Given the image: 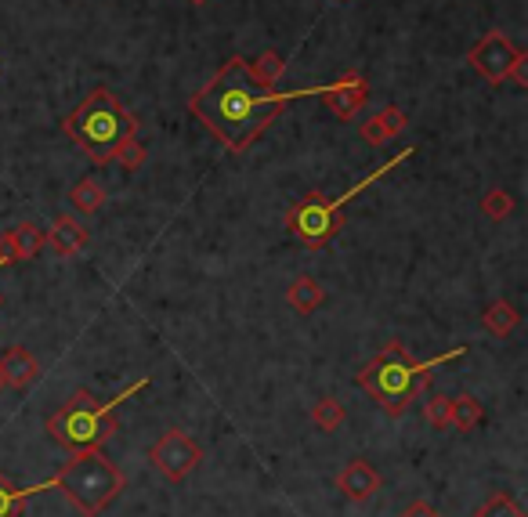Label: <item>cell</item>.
Returning <instances> with one entry per match:
<instances>
[{"label": "cell", "mask_w": 528, "mask_h": 517, "mask_svg": "<svg viewBox=\"0 0 528 517\" xmlns=\"http://www.w3.org/2000/svg\"><path fill=\"white\" fill-rule=\"evenodd\" d=\"M337 492H344V496L355 499V503H366V499H373L380 492L377 467H373L369 460H362V456L348 460L344 467H340V474H337Z\"/></svg>", "instance_id": "obj_10"}, {"label": "cell", "mask_w": 528, "mask_h": 517, "mask_svg": "<svg viewBox=\"0 0 528 517\" xmlns=\"http://www.w3.org/2000/svg\"><path fill=\"white\" fill-rule=\"evenodd\" d=\"M510 80H514L518 87H528V58L525 55L514 62V69H510Z\"/></svg>", "instance_id": "obj_27"}, {"label": "cell", "mask_w": 528, "mask_h": 517, "mask_svg": "<svg viewBox=\"0 0 528 517\" xmlns=\"http://www.w3.org/2000/svg\"><path fill=\"white\" fill-rule=\"evenodd\" d=\"M406 113L398 109V105H387V109H380L377 116H369L366 123H362V141L366 145H387L391 138H398V134L406 131Z\"/></svg>", "instance_id": "obj_13"}, {"label": "cell", "mask_w": 528, "mask_h": 517, "mask_svg": "<svg viewBox=\"0 0 528 517\" xmlns=\"http://www.w3.org/2000/svg\"><path fill=\"white\" fill-rule=\"evenodd\" d=\"M315 98H322V102L330 105V113L337 116L340 123H348V120H355L362 109H366L369 80H366V76H359V73H344L337 84L319 87V91H315Z\"/></svg>", "instance_id": "obj_9"}, {"label": "cell", "mask_w": 528, "mask_h": 517, "mask_svg": "<svg viewBox=\"0 0 528 517\" xmlns=\"http://www.w3.org/2000/svg\"><path fill=\"white\" fill-rule=\"evenodd\" d=\"M51 485H55L84 517H98L123 489H127V478H123V470L116 467L98 445H91V449L69 452V460L58 467Z\"/></svg>", "instance_id": "obj_5"}, {"label": "cell", "mask_w": 528, "mask_h": 517, "mask_svg": "<svg viewBox=\"0 0 528 517\" xmlns=\"http://www.w3.org/2000/svg\"><path fill=\"white\" fill-rule=\"evenodd\" d=\"M521 55H525V51H521L518 44H510V37L503 29H489V33L467 51V62H471L489 84H507L510 69H514V62H518Z\"/></svg>", "instance_id": "obj_8"}, {"label": "cell", "mask_w": 528, "mask_h": 517, "mask_svg": "<svg viewBox=\"0 0 528 517\" xmlns=\"http://www.w3.org/2000/svg\"><path fill=\"white\" fill-rule=\"evenodd\" d=\"M142 387H145V380H138V384H131L127 391H120L113 402H98L91 391H76L62 409H55V413L48 416V434L69 452L91 449V445L102 449V445L120 431L116 405L127 402V398H131L134 391H142Z\"/></svg>", "instance_id": "obj_6"}, {"label": "cell", "mask_w": 528, "mask_h": 517, "mask_svg": "<svg viewBox=\"0 0 528 517\" xmlns=\"http://www.w3.org/2000/svg\"><path fill=\"white\" fill-rule=\"evenodd\" d=\"M485 420V405L474 395H456L453 398V427L456 431H474Z\"/></svg>", "instance_id": "obj_20"}, {"label": "cell", "mask_w": 528, "mask_h": 517, "mask_svg": "<svg viewBox=\"0 0 528 517\" xmlns=\"http://www.w3.org/2000/svg\"><path fill=\"white\" fill-rule=\"evenodd\" d=\"M398 517H442V510L431 507L427 499H413V503H409V507L402 510V514H398Z\"/></svg>", "instance_id": "obj_25"}, {"label": "cell", "mask_w": 528, "mask_h": 517, "mask_svg": "<svg viewBox=\"0 0 528 517\" xmlns=\"http://www.w3.org/2000/svg\"><path fill=\"white\" fill-rule=\"evenodd\" d=\"M319 87H297V91H257L246 73V58L232 55L225 66L210 76L189 98V113L214 134L228 152H246L272 127L293 98H315Z\"/></svg>", "instance_id": "obj_1"}, {"label": "cell", "mask_w": 528, "mask_h": 517, "mask_svg": "<svg viewBox=\"0 0 528 517\" xmlns=\"http://www.w3.org/2000/svg\"><path fill=\"white\" fill-rule=\"evenodd\" d=\"M4 264H19V250H15L8 232H0V268H4Z\"/></svg>", "instance_id": "obj_26"}, {"label": "cell", "mask_w": 528, "mask_h": 517, "mask_svg": "<svg viewBox=\"0 0 528 517\" xmlns=\"http://www.w3.org/2000/svg\"><path fill=\"white\" fill-rule=\"evenodd\" d=\"M62 131L84 149L87 160H95L98 167L113 163L120 141L138 134V116L127 113V105L116 98L105 84H98L87 94L84 102L76 105L73 113L62 120Z\"/></svg>", "instance_id": "obj_3"}, {"label": "cell", "mask_w": 528, "mask_h": 517, "mask_svg": "<svg viewBox=\"0 0 528 517\" xmlns=\"http://www.w3.org/2000/svg\"><path fill=\"white\" fill-rule=\"evenodd\" d=\"M69 203H73L76 214L91 217L105 207V188L98 185V178H80L73 185V192H69Z\"/></svg>", "instance_id": "obj_17"}, {"label": "cell", "mask_w": 528, "mask_h": 517, "mask_svg": "<svg viewBox=\"0 0 528 517\" xmlns=\"http://www.w3.org/2000/svg\"><path fill=\"white\" fill-rule=\"evenodd\" d=\"M40 489H15L4 474H0V517H22L26 514V499Z\"/></svg>", "instance_id": "obj_21"}, {"label": "cell", "mask_w": 528, "mask_h": 517, "mask_svg": "<svg viewBox=\"0 0 528 517\" xmlns=\"http://www.w3.org/2000/svg\"><path fill=\"white\" fill-rule=\"evenodd\" d=\"M0 304H4V301H0Z\"/></svg>", "instance_id": "obj_31"}, {"label": "cell", "mask_w": 528, "mask_h": 517, "mask_svg": "<svg viewBox=\"0 0 528 517\" xmlns=\"http://www.w3.org/2000/svg\"><path fill=\"white\" fill-rule=\"evenodd\" d=\"M424 416L427 423H431L434 431H445V427H453V395H431L424 405Z\"/></svg>", "instance_id": "obj_23"}, {"label": "cell", "mask_w": 528, "mask_h": 517, "mask_svg": "<svg viewBox=\"0 0 528 517\" xmlns=\"http://www.w3.org/2000/svg\"><path fill=\"white\" fill-rule=\"evenodd\" d=\"M149 460L167 481H185L192 470L203 463V449H199V442L192 434L170 427V431H163L160 438H156V445L149 449Z\"/></svg>", "instance_id": "obj_7"}, {"label": "cell", "mask_w": 528, "mask_h": 517, "mask_svg": "<svg viewBox=\"0 0 528 517\" xmlns=\"http://www.w3.org/2000/svg\"><path fill=\"white\" fill-rule=\"evenodd\" d=\"M413 152H416V145L402 149L395 160H387L384 167H377L373 174H366L359 185H351L348 192H344V196H337V199H330L326 192H308V196H301L290 210H286V232H290L301 246H308V250H322V246H330L333 239L344 232V225H348L344 207H348L351 199L359 196L362 188H369L373 181L384 178V174H391L398 163H406Z\"/></svg>", "instance_id": "obj_4"}, {"label": "cell", "mask_w": 528, "mask_h": 517, "mask_svg": "<svg viewBox=\"0 0 528 517\" xmlns=\"http://www.w3.org/2000/svg\"><path fill=\"white\" fill-rule=\"evenodd\" d=\"M189 4H196V8H199V4H207V0H189Z\"/></svg>", "instance_id": "obj_28"}, {"label": "cell", "mask_w": 528, "mask_h": 517, "mask_svg": "<svg viewBox=\"0 0 528 517\" xmlns=\"http://www.w3.org/2000/svg\"><path fill=\"white\" fill-rule=\"evenodd\" d=\"M460 355H463V348L449 351V355H442V358H431V362H413V355L402 348V340H387L384 348H380V355L359 373V387L377 398V405L387 416H395L398 420V416H406L413 398L431 387L434 369Z\"/></svg>", "instance_id": "obj_2"}, {"label": "cell", "mask_w": 528, "mask_h": 517, "mask_svg": "<svg viewBox=\"0 0 528 517\" xmlns=\"http://www.w3.org/2000/svg\"><path fill=\"white\" fill-rule=\"evenodd\" d=\"M286 301L297 315H315L326 301V290H322V282L312 279V275H297L290 282V290H286Z\"/></svg>", "instance_id": "obj_14"}, {"label": "cell", "mask_w": 528, "mask_h": 517, "mask_svg": "<svg viewBox=\"0 0 528 517\" xmlns=\"http://www.w3.org/2000/svg\"><path fill=\"white\" fill-rule=\"evenodd\" d=\"M344 420H348V409L337 402V398H319V402L312 405V423L319 427L322 434H333V431H340L344 427Z\"/></svg>", "instance_id": "obj_19"}, {"label": "cell", "mask_w": 528, "mask_h": 517, "mask_svg": "<svg viewBox=\"0 0 528 517\" xmlns=\"http://www.w3.org/2000/svg\"><path fill=\"white\" fill-rule=\"evenodd\" d=\"M0 376H4V387L26 391V387L40 376V362L33 358L29 348L11 344V348H4V355H0Z\"/></svg>", "instance_id": "obj_11"}, {"label": "cell", "mask_w": 528, "mask_h": 517, "mask_svg": "<svg viewBox=\"0 0 528 517\" xmlns=\"http://www.w3.org/2000/svg\"><path fill=\"white\" fill-rule=\"evenodd\" d=\"M0 391H4V376H0Z\"/></svg>", "instance_id": "obj_29"}, {"label": "cell", "mask_w": 528, "mask_h": 517, "mask_svg": "<svg viewBox=\"0 0 528 517\" xmlns=\"http://www.w3.org/2000/svg\"><path fill=\"white\" fill-rule=\"evenodd\" d=\"M481 322H485V329H489L492 337H510L521 322V311L510 301H492L489 308L481 311Z\"/></svg>", "instance_id": "obj_16"}, {"label": "cell", "mask_w": 528, "mask_h": 517, "mask_svg": "<svg viewBox=\"0 0 528 517\" xmlns=\"http://www.w3.org/2000/svg\"><path fill=\"white\" fill-rule=\"evenodd\" d=\"M246 73H250V80H254L257 87L272 91V87L279 84V76L286 73V58L275 55V51H264V55H257V58L246 62Z\"/></svg>", "instance_id": "obj_15"}, {"label": "cell", "mask_w": 528, "mask_h": 517, "mask_svg": "<svg viewBox=\"0 0 528 517\" xmlns=\"http://www.w3.org/2000/svg\"><path fill=\"white\" fill-rule=\"evenodd\" d=\"M44 235H48V246L55 250L58 257H76L87 246V239H91V232H87V228L69 214H58L55 225H51Z\"/></svg>", "instance_id": "obj_12"}, {"label": "cell", "mask_w": 528, "mask_h": 517, "mask_svg": "<svg viewBox=\"0 0 528 517\" xmlns=\"http://www.w3.org/2000/svg\"><path fill=\"white\" fill-rule=\"evenodd\" d=\"M514 207H518V199L510 196L507 188H489L485 196H481V214L492 217V221H503V217L514 214Z\"/></svg>", "instance_id": "obj_22"}, {"label": "cell", "mask_w": 528, "mask_h": 517, "mask_svg": "<svg viewBox=\"0 0 528 517\" xmlns=\"http://www.w3.org/2000/svg\"><path fill=\"white\" fill-rule=\"evenodd\" d=\"M113 163H120L127 174H134V170H142L145 167V145L138 138H127L120 141V149H116Z\"/></svg>", "instance_id": "obj_24"}, {"label": "cell", "mask_w": 528, "mask_h": 517, "mask_svg": "<svg viewBox=\"0 0 528 517\" xmlns=\"http://www.w3.org/2000/svg\"><path fill=\"white\" fill-rule=\"evenodd\" d=\"M11 243H15V250H19V261H29V257H37L44 246H48V235H44V228L33 225V221H22V225L8 228Z\"/></svg>", "instance_id": "obj_18"}, {"label": "cell", "mask_w": 528, "mask_h": 517, "mask_svg": "<svg viewBox=\"0 0 528 517\" xmlns=\"http://www.w3.org/2000/svg\"><path fill=\"white\" fill-rule=\"evenodd\" d=\"M514 517H521V514H514Z\"/></svg>", "instance_id": "obj_30"}]
</instances>
